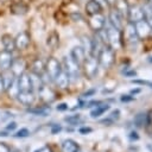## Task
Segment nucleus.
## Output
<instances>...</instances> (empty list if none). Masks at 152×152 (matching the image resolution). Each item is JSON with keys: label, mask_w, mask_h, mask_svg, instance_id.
I'll use <instances>...</instances> for the list:
<instances>
[{"label": "nucleus", "mask_w": 152, "mask_h": 152, "mask_svg": "<svg viewBox=\"0 0 152 152\" xmlns=\"http://www.w3.org/2000/svg\"><path fill=\"white\" fill-rule=\"evenodd\" d=\"M28 135H30V131H28L27 128H20V129L14 134L15 138H26V137H28Z\"/></svg>", "instance_id": "72a5a7b5"}, {"label": "nucleus", "mask_w": 152, "mask_h": 152, "mask_svg": "<svg viewBox=\"0 0 152 152\" xmlns=\"http://www.w3.org/2000/svg\"><path fill=\"white\" fill-rule=\"evenodd\" d=\"M61 150L62 152H77L80 150L77 142L72 139H65L63 142H62V146H61Z\"/></svg>", "instance_id": "4be33fe9"}, {"label": "nucleus", "mask_w": 152, "mask_h": 152, "mask_svg": "<svg viewBox=\"0 0 152 152\" xmlns=\"http://www.w3.org/2000/svg\"><path fill=\"white\" fill-rule=\"evenodd\" d=\"M13 59H14V57H13L12 52L2 50L0 52V69H1V71L8 70L11 68V64H12Z\"/></svg>", "instance_id": "dca6fc26"}, {"label": "nucleus", "mask_w": 152, "mask_h": 152, "mask_svg": "<svg viewBox=\"0 0 152 152\" xmlns=\"http://www.w3.org/2000/svg\"><path fill=\"white\" fill-rule=\"evenodd\" d=\"M138 93H140V89H139V88H137V89H132V90H131V94H138Z\"/></svg>", "instance_id": "3c124183"}, {"label": "nucleus", "mask_w": 152, "mask_h": 152, "mask_svg": "<svg viewBox=\"0 0 152 152\" xmlns=\"http://www.w3.org/2000/svg\"><path fill=\"white\" fill-rule=\"evenodd\" d=\"M62 131V126L61 125H52L51 126V134H57Z\"/></svg>", "instance_id": "58836bf2"}, {"label": "nucleus", "mask_w": 152, "mask_h": 152, "mask_svg": "<svg viewBox=\"0 0 152 152\" xmlns=\"http://www.w3.org/2000/svg\"><path fill=\"white\" fill-rule=\"evenodd\" d=\"M84 10H86V13L88 15H93V14H96V13H101L102 6H101L100 1H97V0H89L86 4Z\"/></svg>", "instance_id": "aec40b11"}, {"label": "nucleus", "mask_w": 152, "mask_h": 152, "mask_svg": "<svg viewBox=\"0 0 152 152\" xmlns=\"http://www.w3.org/2000/svg\"><path fill=\"white\" fill-rule=\"evenodd\" d=\"M62 68H63V70L68 74L70 81H76V80L80 78V75H81V66H80L77 63H75V62L71 59L70 56H69V57L65 56V57L63 58Z\"/></svg>", "instance_id": "f03ea898"}, {"label": "nucleus", "mask_w": 152, "mask_h": 152, "mask_svg": "<svg viewBox=\"0 0 152 152\" xmlns=\"http://www.w3.org/2000/svg\"><path fill=\"white\" fill-rule=\"evenodd\" d=\"M82 66H83V70H84L86 76L88 78H94L97 75L100 64H99L97 58L95 56H87V58L83 62Z\"/></svg>", "instance_id": "20e7f679"}, {"label": "nucleus", "mask_w": 152, "mask_h": 152, "mask_svg": "<svg viewBox=\"0 0 152 152\" xmlns=\"http://www.w3.org/2000/svg\"><path fill=\"white\" fill-rule=\"evenodd\" d=\"M120 100H121L122 102H131V101L134 100V96H132V95H122V96L120 97Z\"/></svg>", "instance_id": "79ce46f5"}, {"label": "nucleus", "mask_w": 152, "mask_h": 152, "mask_svg": "<svg viewBox=\"0 0 152 152\" xmlns=\"http://www.w3.org/2000/svg\"><path fill=\"white\" fill-rule=\"evenodd\" d=\"M17 83H18L19 91L33 90L32 83H31V78H30V75H28L27 72H23L20 76H18V77H17Z\"/></svg>", "instance_id": "ddd939ff"}, {"label": "nucleus", "mask_w": 152, "mask_h": 152, "mask_svg": "<svg viewBox=\"0 0 152 152\" xmlns=\"http://www.w3.org/2000/svg\"><path fill=\"white\" fill-rule=\"evenodd\" d=\"M134 27H135L138 39H145L148 36H151V33H152V26L145 19L134 23Z\"/></svg>", "instance_id": "423d86ee"}, {"label": "nucleus", "mask_w": 152, "mask_h": 152, "mask_svg": "<svg viewBox=\"0 0 152 152\" xmlns=\"http://www.w3.org/2000/svg\"><path fill=\"white\" fill-rule=\"evenodd\" d=\"M78 132L81 134H88V133H91L93 132V128L91 127H88V126H83V127H80Z\"/></svg>", "instance_id": "e433bc0d"}, {"label": "nucleus", "mask_w": 152, "mask_h": 152, "mask_svg": "<svg viewBox=\"0 0 152 152\" xmlns=\"http://www.w3.org/2000/svg\"><path fill=\"white\" fill-rule=\"evenodd\" d=\"M31 43V36L27 31H21L19 32L15 37H14V45H15V50L23 51L25 49L28 48Z\"/></svg>", "instance_id": "0eeeda50"}, {"label": "nucleus", "mask_w": 152, "mask_h": 152, "mask_svg": "<svg viewBox=\"0 0 152 152\" xmlns=\"http://www.w3.org/2000/svg\"><path fill=\"white\" fill-rule=\"evenodd\" d=\"M28 11V5L23 1V0H17V1H13L11 5H10V12L12 14H17V15H24L26 14Z\"/></svg>", "instance_id": "9b49d317"}, {"label": "nucleus", "mask_w": 152, "mask_h": 152, "mask_svg": "<svg viewBox=\"0 0 152 152\" xmlns=\"http://www.w3.org/2000/svg\"><path fill=\"white\" fill-rule=\"evenodd\" d=\"M62 64L61 62H58V59H56L55 57H49L46 63H45V72L49 75V77L51 78V81L55 80V77L61 72L62 70Z\"/></svg>", "instance_id": "39448f33"}, {"label": "nucleus", "mask_w": 152, "mask_h": 152, "mask_svg": "<svg viewBox=\"0 0 152 152\" xmlns=\"http://www.w3.org/2000/svg\"><path fill=\"white\" fill-rule=\"evenodd\" d=\"M100 122H101V124H106V126H110V125H113V124H114V122H113V121H112L109 118H106V119L101 120Z\"/></svg>", "instance_id": "49530a36"}, {"label": "nucleus", "mask_w": 152, "mask_h": 152, "mask_svg": "<svg viewBox=\"0 0 152 152\" xmlns=\"http://www.w3.org/2000/svg\"><path fill=\"white\" fill-rule=\"evenodd\" d=\"M27 113L33 114V115H39V116H46L50 114L51 108L50 106H43V107H37V108H27Z\"/></svg>", "instance_id": "393cba45"}, {"label": "nucleus", "mask_w": 152, "mask_h": 152, "mask_svg": "<svg viewBox=\"0 0 152 152\" xmlns=\"http://www.w3.org/2000/svg\"><path fill=\"white\" fill-rule=\"evenodd\" d=\"M38 94H39L40 99H42L44 102H46V103L52 102V101L55 100V97H56L55 91H53L50 87H46L45 84H44V86L38 90Z\"/></svg>", "instance_id": "6ab92c4d"}, {"label": "nucleus", "mask_w": 152, "mask_h": 152, "mask_svg": "<svg viewBox=\"0 0 152 152\" xmlns=\"http://www.w3.org/2000/svg\"><path fill=\"white\" fill-rule=\"evenodd\" d=\"M17 99L24 106H31L34 102L36 96L33 94V90H28V91H19L17 95Z\"/></svg>", "instance_id": "a211bd4d"}, {"label": "nucleus", "mask_w": 152, "mask_h": 152, "mask_svg": "<svg viewBox=\"0 0 152 152\" xmlns=\"http://www.w3.org/2000/svg\"><path fill=\"white\" fill-rule=\"evenodd\" d=\"M0 152H11V148L5 142H0Z\"/></svg>", "instance_id": "37998d69"}, {"label": "nucleus", "mask_w": 152, "mask_h": 152, "mask_svg": "<svg viewBox=\"0 0 152 152\" xmlns=\"http://www.w3.org/2000/svg\"><path fill=\"white\" fill-rule=\"evenodd\" d=\"M132 83H137V84H141V86H148L150 88H152V82H148V81H142V80H132Z\"/></svg>", "instance_id": "c9c22d12"}, {"label": "nucleus", "mask_w": 152, "mask_h": 152, "mask_svg": "<svg viewBox=\"0 0 152 152\" xmlns=\"http://www.w3.org/2000/svg\"><path fill=\"white\" fill-rule=\"evenodd\" d=\"M124 74H125V76H135L137 75V71L135 70H129V71H126Z\"/></svg>", "instance_id": "09e8293b"}, {"label": "nucleus", "mask_w": 152, "mask_h": 152, "mask_svg": "<svg viewBox=\"0 0 152 152\" xmlns=\"http://www.w3.org/2000/svg\"><path fill=\"white\" fill-rule=\"evenodd\" d=\"M34 152H52V150H51L49 146H43V147H40L39 150H36Z\"/></svg>", "instance_id": "c03bdc74"}, {"label": "nucleus", "mask_w": 152, "mask_h": 152, "mask_svg": "<svg viewBox=\"0 0 152 152\" xmlns=\"http://www.w3.org/2000/svg\"><path fill=\"white\" fill-rule=\"evenodd\" d=\"M77 152H82V151H80V150H78V151H77Z\"/></svg>", "instance_id": "6e6d98bb"}, {"label": "nucleus", "mask_w": 152, "mask_h": 152, "mask_svg": "<svg viewBox=\"0 0 152 152\" xmlns=\"http://www.w3.org/2000/svg\"><path fill=\"white\" fill-rule=\"evenodd\" d=\"M127 19L128 21L131 23H137V21H140L144 19V11H142V7L139 6V5H132L128 7V11H127Z\"/></svg>", "instance_id": "1a4fd4ad"}, {"label": "nucleus", "mask_w": 152, "mask_h": 152, "mask_svg": "<svg viewBox=\"0 0 152 152\" xmlns=\"http://www.w3.org/2000/svg\"><path fill=\"white\" fill-rule=\"evenodd\" d=\"M107 118H109L113 122L118 121V120H119V118H120V110H119V109H114V110H113V112H112Z\"/></svg>", "instance_id": "f704fd0d"}, {"label": "nucleus", "mask_w": 152, "mask_h": 152, "mask_svg": "<svg viewBox=\"0 0 152 152\" xmlns=\"http://www.w3.org/2000/svg\"><path fill=\"white\" fill-rule=\"evenodd\" d=\"M107 5H109V6H114L115 5V2H116V0H103Z\"/></svg>", "instance_id": "8fccbe9b"}, {"label": "nucleus", "mask_w": 152, "mask_h": 152, "mask_svg": "<svg viewBox=\"0 0 152 152\" xmlns=\"http://www.w3.org/2000/svg\"><path fill=\"white\" fill-rule=\"evenodd\" d=\"M148 62H150V63H152V56L150 57V59H148Z\"/></svg>", "instance_id": "5fc2aeb1"}, {"label": "nucleus", "mask_w": 152, "mask_h": 152, "mask_svg": "<svg viewBox=\"0 0 152 152\" xmlns=\"http://www.w3.org/2000/svg\"><path fill=\"white\" fill-rule=\"evenodd\" d=\"M1 75H2V78H4V84H5V90H7L12 84L13 82L17 80V77L14 76V74L8 69V70H4L1 71Z\"/></svg>", "instance_id": "b1692460"}, {"label": "nucleus", "mask_w": 152, "mask_h": 152, "mask_svg": "<svg viewBox=\"0 0 152 152\" xmlns=\"http://www.w3.org/2000/svg\"><path fill=\"white\" fill-rule=\"evenodd\" d=\"M88 25H89V27L93 31L99 32L102 28H104V26H106V18L101 13H96V14L89 15V18H88Z\"/></svg>", "instance_id": "6e6552de"}, {"label": "nucleus", "mask_w": 152, "mask_h": 152, "mask_svg": "<svg viewBox=\"0 0 152 152\" xmlns=\"http://www.w3.org/2000/svg\"><path fill=\"white\" fill-rule=\"evenodd\" d=\"M53 81H55V83L57 84V87H59V88H62V89H65V88L69 86V82H70L68 74H66L63 69H62L61 72L55 77Z\"/></svg>", "instance_id": "412c9836"}, {"label": "nucleus", "mask_w": 152, "mask_h": 152, "mask_svg": "<svg viewBox=\"0 0 152 152\" xmlns=\"http://www.w3.org/2000/svg\"><path fill=\"white\" fill-rule=\"evenodd\" d=\"M95 93H96V89H89V90H87V91H84L83 94H82V96L83 97H89V96H93V95H95Z\"/></svg>", "instance_id": "a19ab883"}, {"label": "nucleus", "mask_w": 152, "mask_h": 152, "mask_svg": "<svg viewBox=\"0 0 152 152\" xmlns=\"http://www.w3.org/2000/svg\"><path fill=\"white\" fill-rule=\"evenodd\" d=\"M128 139H129L131 141H137V140H139V135H138L137 132L132 131V132H129V134H128Z\"/></svg>", "instance_id": "ea45409f"}, {"label": "nucleus", "mask_w": 152, "mask_h": 152, "mask_svg": "<svg viewBox=\"0 0 152 152\" xmlns=\"http://www.w3.org/2000/svg\"><path fill=\"white\" fill-rule=\"evenodd\" d=\"M68 103H65V102H62V103H59L57 107H56V109L58 110V112H65V110H68Z\"/></svg>", "instance_id": "4c0bfd02"}, {"label": "nucleus", "mask_w": 152, "mask_h": 152, "mask_svg": "<svg viewBox=\"0 0 152 152\" xmlns=\"http://www.w3.org/2000/svg\"><path fill=\"white\" fill-rule=\"evenodd\" d=\"M59 43V34L57 33V31H51L49 34H48V38H46V45L51 49H55Z\"/></svg>", "instance_id": "bb28decb"}, {"label": "nucleus", "mask_w": 152, "mask_h": 152, "mask_svg": "<svg viewBox=\"0 0 152 152\" xmlns=\"http://www.w3.org/2000/svg\"><path fill=\"white\" fill-rule=\"evenodd\" d=\"M147 1V4H148V6H150V8L152 10V0H146Z\"/></svg>", "instance_id": "603ef678"}, {"label": "nucleus", "mask_w": 152, "mask_h": 152, "mask_svg": "<svg viewBox=\"0 0 152 152\" xmlns=\"http://www.w3.org/2000/svg\"><path fill=\"white\" fill-rule=\"evenodd\" d=\"M70 57H71V59L75 63H77L80 66H82L83 62L87 58V55H86V52H84V50H83L82 46H75L70 51Z\"/></svg>", "instance_id": "4468645a"}, {"label": "nucleus", "mask_w": 152, "mask_h": 152, "mask_svg": "<svg viewBox=\"0 0 152 152\" xmlns=\"http://www.w3.org/2000/svg\"><path fill=\"white\" fill-rule=\"evenodd\" d=\"M110 108V106L108 104V103H100L99 106H96L91 112H90V116L91 118H99V116H101L104 112H107L108 109Z\"/></svg>", "instance_id": "cd10ccee"}, {"label": "nucleus", "mask_w": 152, "mask_h": 152, "mask_svg": "<svg viewBox=\"0 0 152 152\" xmlns=\"http://www.w3.org/2000/svg\"><path fill=\"white\" fill-rule=\"evenodd\" d=\"M81 43H82V48H83V50H84V52H86V55L87 56H90L91 55V39L88 37V36H82L81 37Z\"/></svg>", "instance_id": "c756f323"}, {"label": "nucleus", "mask_w": 152, "mask_h": 152, "mask_svg": "<svg viewBox=\"0 0 152 152\" xmlns=\"http://www.w3.org/2000/svg\"><path fill=\"white\" fill-rule=\"evenodd\" d=\"M96 58H97L99 64H100L102 68L108 69V68H110V66L113 65V63H114V61H115V52H114V50H113L109 45H108V46L104 45V46L99 51Z\"/></svg>", "instance_id": "f257e3e1"}, {"label": "nucleus", "mask_w": 152, "mask_h": 152, "mask_svg": "<svg viewBox=\"0 0 152 152\" xmlns=\"http://www.w3.org/2000/svg\"><path fill=\"white\" fill-rule=\"evenodd\" d=\"M64 121L68 122L69 125L71 126H75V125H78L80 122H82V119H81V114H74V115H70V116H65L64 118Z\"/></svg>", "instance_id": "2f4dec72"}, {"label": "nucleus", "mask_w": 152, "mask_h": 152, "mask_svg": "<svg viewBox=\"0 0 152 152\" xmlns=\"http://www.w3.org/2000/svg\"><path fill=\"white\" fill-rule=\"evenodd\" d=\"M0 43L4 48L5 51H8V52H12L15 50V45H14V38L10 34V33H4L1 34L0 37Z\"/></svg>", "instance_id": "f3484780"}, {"label": "nucleus", "mask_w": 152, "mask_h": 152, "mask_svg": "<svg viewBox=\"0 0 152 152\" xmlns=\"http://www.w3.org/2000/svg\"><path fill=\"white\" fill-rule=\"evenodd\" d=\"M114 7H115V10H116V11H119L122 15H125V14H127V11H128L129 5L127 4V1H126V0H116V2H115V5H114Z\"/></svg>", "instance_id": "7c9ffc66"}, {"label": "nucleus", "mask_w": 152, "mask_h": 152, "mask_svg": "<svg viewBox=\"0 0 152 152\" xmlns=\"http://www.w3.org/2000/svg\"><path fill=\"white\" fill-rule=\"evenodd\" d=\"M146 121H147V113L144 112H139L134 119H133V124L137 128H142L146 126Z\"/></svg>", "instance_id": "a878e982"}, {"label": "nucleus", "mask_w": 152, "mask_h": 152, "mask_svg": "<svg viewBox=\"0 0 152 152\" xmlns=\"http://www.w3.org/2000/svg\"><path fill=\"white\" fill-rule=\"evenodd\" d=\"M5 91V84H4V78H2V75L0 74V93Z\"/></svg>", "instance_id": "de8ad7c7"}, {"label": "nucleus", "mask_w": 152, "mask_h": 152, "mask_svg": "<svg viewBox=\"0 0 152 152\" xmlns=\"http://www.w3.org/2000/svg\"><path fill=\"white\" fill-rule=\"evenodd\" d=\"M30 78H31V83H32V88L36 89L37 91L44 86V82L42 80V76L40 75H37L34 72H30Z\"/></svg>", "instance_id": "c85d7f7f"}, {"label": "nucleus", "mask_w": 152, "mask_h": 152, "mask_svg": "<svg viewBox=\"0 0 152 152\" xmlns=\"http://www.w3.org/2000/svg\"><path fill=\"white\" fill-rule=\"evenodd\" d=\"M31 72H34V74L42 76L45 72V63L40 58H36L31 63Z\"/></svg>", "instance_id": "5701e85b"}, {"label": "nucleus", "mask_w": 152, "mask_h": 152, "mask_svg": "<svg viewBox=\"0 0 152 152\" xmlns=\"http://www.w3.org/2000/svg\"><path fill=\"white\" fill-rule=\"evenodd\" d=\"M10 70L14 74L15 77L20 76L26 70V63H25V61L21 59V58H14L13 62H12V64H11Z\"/></svg>", "instance_id": "2eb2a0df"}, {"label": "nucleus", "mask_w": 152, "mask_h": 152, "mask_svg": "<svg viewBox=\"0 0 152 152\" xmlns=\"http://www.w3.org/2000/svg\"><path fill=\"white\" fill-rule=\"evenodd\" d=\"M124 30V39L126 40V43L128 44H134L138 42V36H137V32H135V27H134V23H131L128 21L125 27H122Z\"/></svg>", "instance_id": "9d476101"}, {"label": "nucleus", "mask_w": 152, "mask_h": 152, "mask_svg": "<svg viewBox=\"0 0 152 152\" xmlns=\"http://www.w3.org/2000/svg\"><path fill=\"white\" fill-rule=\"evenodd\" d=\"M15 127H17V124H15L14 121H12V122H10V124L7 125L6 129H7V131H13V129H15Z\"/></svg>", "instance_id": "a18cd8bd"}, {"label": "nucleus", "mask_w": 152, "mask_h": 152, "mask_svg": "<svg viewBox=\"0 0 152 152\" xmlns=\"http://www.w3.org/2000/svg\"><path fill=\"white\" fill-rule=\"evenodd\" d=\"M108 19H109V23H110L112 26H114L118 30H122V27H124V15L119 11H116L115 8H113L109 12Z\"/></svg>", "instance_id": "f8f14e48"}, {"label": "nucleus", "mask_w": 152, "mask_h": 152, "mask_svg": "<svg viewBox=\"0 0 152 152\" xmlns=\"http://www.w3.org/2000/svg\"><path fill=\"white\" fill-rule=\"evenodd\" d=\"M6 91H8V94H10V97H17V95H18V93H19V88H18V83H17V80L13 82V84L6 90Z\"/></svg>", "instance_id": "473e14b6"}, {"label": "nucleus", "mask_w": 152, "mask_h": 152, "mask_svg": "<svg viewBox=\"0 0 152 152\" xmlns=\"http://www.w3.org/2000/svg\"><path fill=\"white\" fill-rule=\"evenodd\" d=\"M147 148H148V150L152 152V144H148V145H147Z\"/></svg>", "instance_id": "864d4df0"}, {"label": "nucleus", "mask_w": 152, "mask_h": 152, "mask_svg": "<svg viewBox=\"0 0 152 152\" xmlns=\"http://www.w3.org/2000/svg\"><path fill=\"white\" fill-rule=\"evenodd\" d=\"M106 30V34H107V43L109 44V46L113 49V50H118L121 48V33H120V30L115 28L114 26L109 25L107 26Z\"/></svg>", "instance_id": "7ed1b4c3"}]
</instances>
